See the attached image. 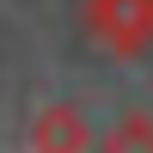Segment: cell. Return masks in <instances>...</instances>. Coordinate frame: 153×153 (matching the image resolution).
Returning a JSON list of instances; mask_svg holds the SVG:
<instances>
[{
	"mask_svg": "<svg viewBox=\"0 0 153 153\" xmlns=\"http://www.w3.org/2000/svg\"><path fill=\"white\" fill-rule=\"evenodd\" d=\"M86 43L117 61H141L153 49V0H86Z\"/></svg>",
	"mask_w": 153,
	"mask_h": 153,
	"instance_id": "1",
	"label": "cell"
},
{
	"mask_svg": "<svg viewBox=\"0 0 153 153\" xmlns=\"http://www.w3.org/2000/svg\"><path fill=\"white\" fill-rule=\"evenodd\" d=\"M25 147H43V153H74V147H92V129L74 104H43L25 129Z\"/></svg>",
	"mask_w": 153,
	"mask_h": 153,
	"instance_id": "2",
	"label": "cell"
},
{
	"mask_svg": "<svg viewBox=\"0 0 153 153\" xmlns=\"http://www.w3.org/2000/svg\"><path fill=\"white\" fill-rule=\"evenodd\" d=\"M104 147H153V117H141V110H129V117H123L117 129L104 135Z\"/></svg>",
	"mask_w": 153,
	"mask_h": 153,
	"instance_id": "3",
	"label": "cell"
}]
</instances>
